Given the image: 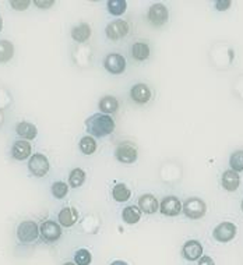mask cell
I'll use <instances>...</instances> for the list:
<instances>
[{
  "label": "cell",
  "instance_id": "f546056e",
  "mask_svg": "<svg viewBox=\"0 0 243 265\" xmlns=\"http://www.w3.org/2000/svg\"><path fill=\"white\" fill-rule=\"evenodd\" d=\"M91 260H92V257H91V253L88 250L80 249L74 254V261L77 265H90Z\"/></svg>",
  "mask_w": 243,
  "mask_h": 265
},
{
  "label": "cell",
  "instance_id": "6da1fadb",
  "mask_svg": "<svg viewBox=\"0 0 243 265\" xmlns=\"http://www.w3.org/2000/svg\"><path fill=\"white\" fill-rule=\"evenodd\" d=\"M85 126L91 136L94 137H106L115 130V122L109 115L95 113L85 120Z\"/></svg>",
  "mask_w": 243,
  "mask_h": 265
},
{
  "label": "cell",
  "instance_id": "e0dca14e",
  "mask_svg": "<svg viewBox=\"0 0 243 265\" xmlns=\"http://www.w3.org/2000/svg\"><path fill=\"white\" fill-rule=\"evenodd\" d=\"M138 208L144 214H155L158 211V201L153 194H144L138 198Z\"/></svg>",
  "mask_w": 243,
  "mask_h": 265
},
{
  "label": "cell",
  "instance_id": "cb8c5ba5",
  "mask_svg": "<svg viewBox=\"0 0 243 265\" xmlns=\"http://www.w3.org/2000/svg\"><path fill=\"white\" fill-rule=\"evenodd\" d=\"M130 194L132 191L127 189L126 184H116L112 190V197L117 202H126L130 198Z\"/></svg>",
  "mask_w": 243,
  "mask_h": 265
},
{
  "label": "cell",
  "instance_id": "3957f363",
  "mask_svg": "<svg viewBox=\"0 0 243 265\" xmlns=\"http://www.w3.org/2000/svg\"><path fill=\"white\" fill-rule=\"evenodd\" d=\"M39 236V228L34 221H24L17 228V237L22 243H31Z\"/></svg>",
  "mask_w": 243,
  "mask_h": 265
},
{
  "label": "cell",
  "instance_id": "d590c367",
  "mask_svg": "<svg viewBox=\"0 0 243 265\" xmlns=\"http://www.w3.org/2000/svg\"><path fill=\"white\" fill-rule=\"evenodd\" d=\"M3 30V20H2V16H0V32Z\"/></svg>",
  "mask_w": 243,
  "mask_h": 265
},
{
  "label": "cell",
  "instance_id": "d6986e66",
  "mask_svg": "<svg viewBox=\"0 0 243 265\" xmlns=\"http://www.w3.org/2000/svg\"><path fill=\"white\" fill-rule=\"evenodd\" d=\"M91 37V28L88 24H80V25L74 26L73 30H71V38H73L76 42L79 43H83L85 41H88Z\"/></svg>",
  "mask_w": 243,
  "mask_h": 265
},
{
  "label": "cell",
  "instance_id": "8992f818",
  "mask_svg": "<svg viewBox=\"0 0 243 265\" xmlns=\"http://www.w3.org/2000/svg\"><path fill=\"white\" fill-rule=\"evenodd\" d=\"M115 156L121 164H133L137 161V148L132 143H121L116 147Z\"/></svg>",
  "mask_w": 243,
  "mask_h": 265
},
{
  "label": "cell",
  "instance_id": "83f0119b",
  "mask_svg": "<svg viewBox=\"0 0 243 265\" xmlns=\"http://www.w3.org/2000/svg\"><path fill=\"white\" fill-rule=\"evenodd\" d=\"M67 193H69V186L63 181H55L52 184V194L55 196V198L62 200L67 196Z\"/></svg>",
  "mask_w": 243,
  "mask_h": 265
},
{
  "label": "cell",
  "instance_id": "277c9868",
  "mask_svg": "<svg viewBox=\"0 0 243 265\" xmlns=\"http://www.w3.org/2000/svg\"><path fill=\"white\" fill-rule=\"evenodd\" d=\"M39 234H41L43 242H46V243H55L62 236V228L55 221H45L39 226Z\"/></svg>",
  "mask_w": 243,
  "mask_h": 265
},
{
  "label": "cell",
  "instance_id": "5bb4252c",
  "mask_svg": "<svg viewBox=\"0 0 243 265\" xmlns=\"http://www.w3.org/2000/svg\"><path fill=\"white\" fill-rule=\"evenodd\" d=\"M132 99L138 105H144L151 99V91L145 84H136L130 91Z\"/></svg>",
  "mask_w": 243,
  "mask_h": 265
},
{
  "label": "cell",
  "instance_id": "e575fe53",
  "mask_svg": "<svg viewBox=\"0 0 243 265\" xmlns=\"http://www.w3.org/2000/svg\"><path fill=\"white\" fill-rule=\"evenodd\" d=\"M111 265H129L127 262H125V261H120V260H116V261H113Z\"/></svg>",
  "mask_w": 243,
  "mask_h": 265
},
{
  "label": "cell",
  "instance_id": "d4e9b609",
  "mask_svg": "<svg viewBox=\"0 0 243 265\" xmlns=\"http://www.w3.org/2000/svg\"><path fill=\"white\" fill-rule=\"evenodd\" d=\"M127 9L126 0H109L108 2V11L112 16H121Z\"/></svg>",
  "mask_w": 243,
  "mask_h": 265
},
{
  "label": "cell",
  "instance_id": "30bf717a",
  "mask_svg": "<svg viewBox=\"0 0 243 265\" xmlns=\"http://www.w3.org/2000/svg\"><path fill=\"white\" fill-rule=\"evenodd\" d=\"M147 17L153 25L161 26L168 21L169 13H168V9H166L162 3H155V5H153L150 7Z\"/></svg>",
  "mask_w": 243,
  "mask_h": 265
},
{
  "label": "cell",
  "instance_id": "7a4b0ae2",
  "mask_svg": "<svg viewBox=\"0 0 243 265\" xmlns=\"http://www.w3.org/2000/svg\"><path fill=\"white\" fill-rule=\"evenodd\" d=\"M182 211L185 212L186 217L190 218V219H200L206 215V202L197 197H191V198H187L185 204L182 205Z\"/></svg>",
  "mask_w": 243,
  "mask_h": 265
},
{
  "label": "cell",
  "instance_id": "9a60e30c",
  "mask_svg": "<svg viewBox=\"0 0 243 265\" xmlns=\"http://www.w3.org/2000/svg\"><path fill=\"white\" fill-rule=\"evenodd\" d=\"M32 152L31 144L28 141H16L13 144V148H11V156L17 161H24V159L30 158Z\"/></svg>",
  "mask_w": 243,
  "mask_h": 265
},
{
  "label": "cell",
  "instance_id": "603a6c76",
  "mask_svg": "<svg viewBox=\"0 0 243 265\" xmlns=\"http://www.w3.org/2000/svg\"><path fill=\"white\" fill-rule=\"evenodd\" d=\"M14 56V46L10 41L2 39L0 41V63H7L10 62Z\"/></svg>",
  "mask_w": 243,
  "mask_h": 265
},
{
  "label": "cell",
  "instance_id": "4dcf8cb0",
  "mask_svg": "<svg viewBox=\"0 0 243 265\" xmlns=\"http://www.w3.org/2000/svg\"><path fill=\"white\" fill-rule=\"evenodd\" d=\"M31 5V2L30 0H11L10 2V6L14 9V10H18V11H22L28 9Z\"/></svg>",
  "mask_w": 243,
  "mask_h": 265
},
{
  "label": "cell",
  "instance_id": "52a82bcc",
  "mask_svg": "<svg viewBox=\"0 0 243 265\" xmlns=\"http://www.w3.org/2000/svg\"><path fill=\"white\" fill-rule=\"evenodd\" d=\"M214 238L220 243H228L236 236V226L232 222H222L218 226H215L212 232Z\"/></svg>",
  "mask_w": 243,
  "mask_h": 265
},
{
  "label": "cell",
  "instance_id": "d6a6232c",
  "mask_svg": "<svg viewBox=\"0 0 243 265\" xmlns=\"http://www.w3.org/2000/svg\"><path fill=\"white\" fill-rule=\"evenodd\" d=\"M34 5L38 6L39 9H49V7H52L55 5V2L53 0H35L34 2Z\"/></svg>",
  "mask_w": 243,
  "mask_h": 265
},
{
  "label": "cell",
  "instance_id": "836d02e7",
  "mask_svg": "<svg viewBox=\"0 0 243 265\" xmlns=\"http://www.w3.org/2000/svg\"><path fill=\"white\" fill-rule=\"evenodd\" d=\"M199 265H215V262H214V260H212L211 257L204 255V257H201L200 261H199Z\"/></svg>",
  "mask_w": 243,
  "mask_h": 265
},
{
  "label": "cell",
  "instance_id": "ac0fdd59",
  "mask_svg": "<svg viewBox=\"0 0 243 265\" xmlns=\"http://www.w3.org/2000/svg\"><path fill=\"white\" fill-rule=\"evenodd\" d=\"M16 131L20 137L26 138V140H34L38 136L37 126H34L32 123L28 122L18 123L16 127Z\"/></svg>",
  "mask_w": 243,
  "mask_h": 265
},
{
  "label": "cell",
  "instance_id": "8fae6325",
  "mask_svg": "<svg viewBox=\"0 0 243 265\" xmlns=\"http://www.w3.org/2000/svg\"><path fill=\"white\" fill-rule=\"evenodd\" d=\"M159 211L162 212L166 217H176L182 212V204H180L179 198L175 196L165 197L164 200L161 201L159 205Z\"/></svg>",
  "mask_w": 243,
  "mask_h": 265
},
{
  "label": "cell",
  "instance_id": "f1b7e54d",
  "mask_svg": "<svg viewBox=\"0 0 243 265\" xmlns=\"http://www.w3.org/2000/svg\"><path fill=\"white\" fill-rule=\"evenodd\" d=\"M229 165L235 172H242L243 170V151H235L231 158H229Z\"/></svg>",
  "mask_w": 243,
  "mask_h": 265
},
{
  "label": "cell",
  "instance_id": "2e32d148",
  "mask_svg": "<svg viewBox=\"0 0 243 265\" xmlns=\"http://www.w3.org/2000/svg\"><path fill=\"white\" fill-rule=\"evenodd\" d=\"M221 181H222V187H224L225 190L235 191V190H238L239 183H240V177H239L238 172L229 169V170H225V172H224Z\"/></svg>",
  "mask_w": 243,
  "mask_h": 265
},
{
  "label": "cell",
  "instance_id": "484cf974",
  "mask_svg": "<svg viewBox=\"0 0 243 265\" xmlns=\"http://www.w3.org/2000/svg\"><path fill=\"white\" fill-rule=\"evenodd\" d=\"M80 149L84 155L94 154L96 149V141L90 136H85L80 140Z\"/></svg>",
  "mask_w": 243,
  "mask_h": 265
},
{
  "label": "cell",
  "instance_id": "7402d4cb",
  "mask_svg": "<svg viewBox=\"0 0 243 265\" xmlns=\"http://www.w3.org/2000/svg\"><path fill=\"white\" fill-rule=\"evenodd\" d=\"M121 218H123V221L129 225H134V223H137L140 221V218H141V211H140V208L138 207H134V205H129L123 209L121 212Z\"/></svg>",
  "mask_w": 243,
  "mask_h": 265
},
{
  "label": "cell",
  "instance_id": "4fadbf2b",
  "mask_svg": "<svg viewBox=\"0 0 243 265\" xmlns=\"http://www.w3.org/2000/svg\"><path fill=\"white\" fill-rule=\"evenodd\" d=\"M58 221L64 228H71L74 223L79 221V212L73 207H64L59 212Z\"/></svg>",
  "mask_w": 243,
  "mask_h": 265
},
{
  "label": "cell",
  "instance_id": "8d00e7d4",
  "mask_svg": "<svg viewBox=\"0 0 243 265\" xmlns=\"http://www.w3.org/2000/svg\"><path fill=\"white\" fill-rule=\"evenodd\" d=\"M64 265H76V264H73V262H66Z\"/></svg>",
  "mask_w": 243,
  "mask_h": 265
},
{
  "label": "cell",
  "instance_id": "7c38bea8",
  "mask_svg": "<svg viewBox=\"0 0 243 265\" xmlns=\"http://www.w3.org/2000/svg\"><path fill=\"white\" fill-rule=\"evenodd\" d=\"M182 254L187 261L200 260L201 254H203V246L197 240H189L183 246Z\"/></svg>",
  "mask_w": 243,
  "mask_h": 265
},
{
  "label": "cell",
  "instance_id": "5b68a950",
  "mask_svg": "<svg viewBox=\"0 0 243 265\" xmlns=\"http://www.w3.org/2000/svg\"><path fill=\"white\" fill-rule=\"evenodd\" d=\"M28 169L37 177H43L49 172V161L43 154H34L28 162Z\"/></svg>",
  "mask_w": 243,
  "mask_h": 265
},
{
  "label": "cell",
  "instance_id": "ffe728a7",
  "mask_svg": "<svg viewBox=\"0 0 243 265\" xmlns=\"http://www.w3.org/2000/svg\"><path fill=\"white\" fill-rule=\"evenodd\" d=\"M119 109V102L115 96H104L100 101V111L104 113V115H112Z\"/></svg>",
  "mask_w": 243,
  "mask_h": 265
},
{
  "label": "cell",
  "instance_id": "9c48e42d",
  "mask_svg": "<svg viewBox=\"0 0 243 265\" xmlns=\"http://www.w3.org/2000/svg\"><path fill=\"white\" fill-rule=\"evenodd\" d=\"M129 30H130L129 22L125 21V20H115L106 26V37L111 41H119L121 38L126 37L129 34Z\"/></svg>",
  "mask_w": 243,
  "mask_h": 265
},
{
  "label": "cell",
  "instance_id": "1f68e13d",
  "mask_svg": "<svg viewBox=\"0 0 243 265\" xmlns=\"http://www.w3.org/2000/svg\"><path fill=\"white\" fill-rule=\"evenodd\" d=\"M231 6H232V2H231V0H217V2H215V7H217V10L220 11L228 10Z\"/></svg>",
  "mask_w": 243,
  "mask_h": 265
},
{
  "label": "cell",
  "instance_id": "44dd1931",
  "mask_svg": "<svg viewBox=\"0 0 243 265\" xmlns=\"http://www.w3.org/2000/svg\"><path fill=\"white\" fill-rule=\"evenodd\" d=\"M132 58L137 62H144L150 58V46L145 42H136L132 46Z\"/></svg>",
  "mask_w": 243,
  "mask_h": 265
},
{
  "label": "cell",
  "instance_id": "ba28073f",
  "mask_svg": "<svg viewBox=\"0 0 243 265\" xmlns=\"http://www.w3.org/2000/svg\"><path fill=\"white\" fill-rule=\"evenodd\" d=\"M104 66L111 74H121L126 70V59L119 53H109L104 60Z\"/></svg>",
  "mask_w": 243,
  "mask_h": 265
},
{
  "label": "cell",
  "instance_id": "4316f807",
  "mask_svg": "<svg viewBox=\"0 0 243 265\" xmlns=\"http://www.w3.org/2000/svg\"><path fill=\"white\" fill-rule=\"evenodd\" d=\"M85 181V172L80 168H76L70 172L69 176V184L74 189H77L80 186H83V183Z\"/></svg>",
  "mask_w": 243,
  "mask_h": 265
},
{
  "label": "cell",
  "instance_id": "74e56055",
  "mask_svg": "<svg viewBox=\"0 0 243 265\" xmlns=\"http://www.w3.org/2000/svg\"><path fill=\"white\" fill-rule=\"evenodd\" d=\"M242 211H243V201H242Z\"/></svg>",
  "mask_w": 243,
  "mask_h": 265
}]
</instances>
